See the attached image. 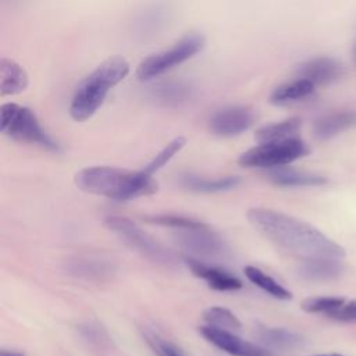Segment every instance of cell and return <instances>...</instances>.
I'll list each match as a JSON object with an SVG mask.
<instances>
[{"label": "cell", "instance_id": "cell-6", "mask_svg": "<svg viewBox=\"0 0 356 356\" xmlns=\"http://www.w3.org/2000/svg\"><path fill=\"white\" fill-rule=\"evenodd\" d=\"M104 225L115 234L128 248L152 260L153 263L172 267L177 264L174 253L150 236L146 231L138 227L132 220L121 216H108L104 220Z\"/></svg>", "mask_w": 356, "mask_h": 356}, {"label": "cell", "instance_id": "cell-15", "mask_svg": "<svg viewBox=\"0 0 356 356\" xmlns=\"http://www.w3.org/2000/svg\"><path fill=\"white\" fill-rule=\"evenodd\" d=\"M195 89L184 81H163L150 89V97L164 107H178L193 97Z\"/></svg>", "mask_w": 356, "mask_h": 356}, {"label": "cell", "instance_id": "cell-30", "mask_svg": "<svg viewBox=\"0 0 356 356\" xmlns=\"http://www.w3.org/2000/svg\"><path fill=\"white\" fill-rule=\"evenodd\" d=\"M328 317L343 321V323H356V300H346L328 314Z\"/></svg>", "mask_w": 356, "mask_h": 356}, {"label": "cell", "instance_id": "cell-29", "mask_svg": "<svg viewBox=\"0 0 356 356\" xmlns=\"http://www.w3.org/2000/svg\"><path fill=\"white\" fill-rule=\"evenodd\" d=\"M345 302V298L339 296H318L307 298L302 302V309L307 313H324L330 314Z\"/></svg>", "mask_w": 356, "mask_h": 356}, {"label": "cell", "instance_id": "cell-25", "mask_svg": "<svg viewBox=\"0 0 356 356\" xmlns=\"http://www.w3.org/2000/svg\"><path fill=\"white\" fill-rule=\"evenodd\" d=\"M203 317L209 325H213L217 328L238 331L242 327L239 318L231 310L221 306L209 307L207 310H204Z\"/></svg>", "mask_w": 356, "mask_h": 356}, {"label": "cell", "instance_id": "cell-33", "mask_svg": "<svg viewBox=\"0 0 356 356\" xmlns=\"http://www.w3.org/2000/svg\"><path fill=\"white\" fill-rule=\"evenodd\" d=\"M313 356H343V355H339V353H330V355H313Z\"/></svg>", "mask_w": 356, "mask_h": 356}, {"label": "cell", "instance_id": "cell-21", "mask_svg": "<svg viewBox=\"0 0 356 356\" xmlns=\"http://www.w3.org/2000/svg\"><path fill=\"white\" fill-rule=\"evenodd\" d=\"M239 182H241V178L236 175L217 178V179H207L195 174H184L179 178L181 186H184L191 192H197V193H217V192L229 191L235 188Z\"/></svg>", "mask_w": 356, "mask_h": 356}, {"label": "cell", "instance_id": "cell-31", "mask_svg": "<svg viewBox=\"0 0 356 356\" xmlns=\"http://www.w3.org/2000/svg\"><path fill=\"white\" fill-rule=\"evenodd\" d=\"M0 356H24V355L19 353V352H15V350L3 349V350H0Z\"/></svg>", "mask_w": 356, "mask_h": 356}, {"label": "cell", "instance_id": "cell-23", "mask_svg": "<svg viewBox=\"0 0 356 356\" xmlns=\"http://www.w3.org/2000/svg\"><path fill=\"white\" fill-rule=\"evenodd\" d=\"M170 8L165 3H152L143 8V11L138 15L136 25L142 35L147 32H157L160 26L164 25L165 19H168Z\"/></svg>", "mask_w": 356, "mask_h": 356}, {"label": "cell", "instance_id": "cell-7", "mask_svg": "<svg viewBox=\"0 0 356 356\" xmlns=\"http://www.w3.org/2000/svg\"><path fill=\"white\" fill-rule=\"evenodd\" d=\"M309 146L298 136L259 143L254 147L243 152L238 163L242 167H259V168H275L286 165L298 159L309 154Z\"/></svg>", "mask_w": 356, "mask_h": 356}, {"label": "cell", "instance_id": "cell-16", "mask_svg": "<svg viewBox=\"0 0 356 356\" xmlns=\"http://www.w3.org/2000/svg\"><path fill=\"white\" fill-rule=\"evenodd\" d=\"M356 125V111L345 110L325 114L316 120L313 125V134L316 138L325 140L337 136L338 134Z\"/></svg>", "mask_w": 356, "mask_h": 356}, {"label": "cell", "instance_id": "cell-2", "mask_svg": "<svg viewBox=\"0 0 356 356\" xmlns=\"http://www.w3.org/2000/svg\"><path fill=\"white\" fill-rule=\"evenodd\" d=\"M75 185L90 195L114 200H131L157 192L156 179L142 171H129L108 165H93L75 174Z\"/></svg>", "mask_w": 356, "mask_h": 356}, {"label": "cell", "instance_id": "cell-1", "mask_svg": "<svg viewBox=\"0 0 356 356\" xmlns=\"http://www.w3.org/2000/svg\"><path fill=\"white\" fill-rule=\"evenodd\" d=\"M246 217L249 222L278 246L306 259H342L345 249L316 227L285 213L252 207Z\"/></svg>", "mask_w": 356, "mask_h": 356}, {"label": "cell", "instance_id": "cell-27", "mask_svg": "<svg viewBox=\"0 0 356 356\" xmlns=\"http://www.w3.org/2000/svg\"><path fill=\"white\" fill-rule=\"evenodd\" d=\"M186 143V139L184 136H177L174 138L168 145H165L153 159L152 161H149V164L143 168V171L146 174H153L156 171H159L161 167H164Z\"/></svg>", "mask_w": 356, "mask_h": 356}, {"label": "cell", "instance_id": "cell-3", "mask_svg": "<svg viewBox=\"0 0 356 356\" xmlns=\"http://www.w3.org/2000/svg\"><path fill=\"white\" fill-rule=\"evenodd\" d=\"M129 74V63L121 56H111L100 63L76 86L70 104L75 121L90 118L103 104L107 93Z\"/></svg>", "mask_w": 356, "mask_h": 356}, {"label": "cell", "instance_id": "cell-20", "mask_svg": "<svg viewBox=\"0 0 356 356\" xmlns=\"http://www.w3.org/2000/svg\"><path fill=\"white\" fill-rule=\"evenodd\" d=\"M316 85L313 82L303 78H296L274 88L270 93V102L277 106H286L310 97Z\"/></svg>", "mask_w": 356, "mask_h": 356}, {"label": "cell", "instance_id": "cell-14", "mask_svg": "<svg viewBox=\"0 0 356 356\" xmlns=\"http://www.w3.org/2000/svg\"><path fill=\"white\" fill-rule=\"evenodd\" d=\"M65 270L68 274L90 280V281H99L113 274L114 267L113 263L108 260H104L102 257L95 256H75L65 261Z\"/></svg>", "mask_w": 356, "mask_h": 356}, {"label": "cell", "instance_id": "cell-32", "mask_svg": "<svg viewBox=\"0 0 356 356\" xmlns=\"http://www.w3.org/2000/svg\"><path fill=\"white\" fill-rule=\"evenodd\" d=\"M352 61H353V65L356 68V40H355L353 47H352Z\"/></svg>", "mask_w": 356, "mask_h": 356}, {"label": "cell", "instance_id": "cell-5", "mask_svg": "<svg viewBox=\"0 0 356 356\" xmlns=\"http://www.w3.org/2000/svg\"><path fill=\"white\" fill-rule=\"evenodd\" d=\"M204 36L197 32L182 36L171 47L157 53H152L150 56L143 58L136 68L138 79L150 81L163 75L164 72L197 54L204 47Z\"/></svg>", "mask_w": 356, "mask_h": 356}, {"label": "cell", "instance_id": "cell-28", "mask_svg": "<svg viewBox=\"0 0 356 356\" xmlns=\"http://www.w3.org/2000/svg\"><path fill=\"white\" fill-rule=\"evenodd\" d=\"M147 222L161 225V227H168L174 229H185V228H196V227H203L206 225L204 222L189 218L185 216H177V214H157V216H150L146 217Z\"/></svg>", "mask_w": 356, "mask_h": 356}, {"label": "cell", "instance_id": "cell-24", "mask_svg": "<svg viewBox=\"0 0 356 356\" xmlns=\"http://www.w3.org/2000/svg\"><path fill=\"white\" fill-rule=\"evenodd\" d=\"M245 275L250 282H253L256 286H259L261 291L267 292L275 299L280 300H289L292 298V293L282 286L280 282H277L273 277L267 275L264 271H261L257 267L253 266H246L245 267Z\"/></svg>", "mask_w": 356, "mask_h": 356}, {"label": "cell", "instance_id": "cell-4", "mask_svg": "<svg viewBox=\"0 0 356 356\" xmlns=\"http://www.w3.org/2000/svg\"><path fill=\"white\" fill-rule=\"evenodd\" d=\"M0 132L18 142L38 145L47 150H58V145L42 128L35 113L17 103L0 106Z\"/></svg>", "mask_w": 356, "mask_h": 356}, {"label": "cell", "instance_id": "cell-17", "mask_svg": "<svg viewBox=\"0 0 356 356\" xmlns=\"http://www.w3.org/2000/svg\"><path fill=\"white\" fill-rule=\"evenodd\" d=\"M343 268L341 259L316 257L306 259L299 267V274L307 281H327L339 277L343 273Z\"/></svg>", "mask_w": 356, "mask_h": 356}, {"label": "cell", "instance_id": "cell-22", "mask_svg": "<svg viewBox=\"0 0 356 356\" xmlns=\"http://www.w3.org/2000/svg\"><path fill=\"white\" fill-rule=\"evenodd\" d=\"M300 125H302V120L298 117H291L278 122L267 124L260 127L254 132V139L259 143H266V142H275V140L295 138L298 136Z\"/></svg>", "mask_w": 356, "mask_h": 356}, {"label": "cell", "instance_id": "cell-8", "mask_svg": "<svg viewBox=\"0 0 356 356\" xmlns=\"http://www.w3.org/2000/svg\"><path fill=\"white\" fill-rule=\"evenodd\" d=\"M172 238L179 248L195 257L220 259L228 253L227 243L207 225L175 229Z\"/></svg>", "mask_w": 356, "mask_h": 356}, {"label": "cell", "instance_id": "cell-18", "mask_svg": "<svg viewBox=\"0 0 356 356\" xmlns=\"http://www.w3.org/2000/svg\"><path fill=\"white\" fill-rule=\"evenodd\" d=\"M29 83L28 74L21 64L14 60L0 58V95H17L26 89Z\"/></svg>", "mask_w": 356, "mask_h": 356}, {"label": "cell", "instance_id": "cell-26", "mask_svg": "<svg viewBox=\"0 0 356 356\" xmlns=\"http://www.w3.org/2000/svg\"><path fill=\"white\" fill-rule=\"evenodd\" d=\"M143 338L156 356H185L174 342H171L153 328H143Z\"/></svg>", "mask_w": 356, "mask_h": 356}, {"label": "cell", "instance_id": "cell-19", "mask_svg": "<svg viewBox=\"0 0 356 356\" xmlns=\"http://www.w3.org/2000/svg\"><path fill=\"white\" fill-rule=\"evenodd\" d=\"M268 178L280 186H317L327 182L323 175L291 168L286 165L270 168Z\"/></svg>", "mask_w": 356, "mask_h": 356}, {"label": "cell", "instance_id": "cell-13", "mask_svg": "<svg viewBox=\"0 0 356 356\" xmlns=\"http://www.w3.org/2000/svg\"><path fill=\"white\" fill-rule=\"evenodd\" d=\"M254 335L264 348L274 350L288 352L306 346V338L303 335L282 327L257 325Z\"/></svg>", "mask_w": 356, "mask_h": 356}, {"label": "cell", "instance_id": "cell-9", "mask_svg": "<svg viewBox=\"0 0 356 356\" xmlns=\"http://www.w3.org/2000/svg\"><path fill=\"white\" fill-rule=\"evenodd\" d=\"M256 121V113L248 106H227L209 118V129L221 138H232L248 131Z\"/></svg>", "mask_w": 356, "mask_h": 356}, {"label": "cell", "instance_id": "cell-10", "mask_svg": "<svg viewBox=\"0 0 356 356\" xmlns=\"http://www.w3.org/2000/svg\"><path fill=\"white\" fill-rule=\"evenodd\" d=\"M202 337L218 348L220 350L231 355V356H266L264 348L254 345L249 341H245L235 335L229 330L217 328L213 325H204L199 328Z\"/></svg>", "mask_w": 356, "mask_h": 356}, {"label": "cell", "instance_id": "cell-11", "mask_svg": "<svg viewBox=\"0 0 356 356\" xmlns=\"http://www.w3.org/2000/svg\"><path fill=\"white\" fill-rule=\"evenodd\" d=\"M343 75V65L334 57L317 56L305 60L296 67V76L307 79L317 85L337 82Z\"/></svg>", "mask_w": 356, "mask_h": 356}, {"label": "cell", "instance_id": "cell-12", "mask_svg": "<svg viewBox=\"0 0 356 356\" xmlns=\"http://www.w3.org/2000/svg\"><path fill=\"white\" fill-rule=\"evenodd\" d=\"M184 263L193 275L204 280L207 285L214 291H236L242 288L241 280L216 266L203 263L196 257H185Z\"/></svg>", "mask_w": 356, "mask_h": 356}]
</instances>
